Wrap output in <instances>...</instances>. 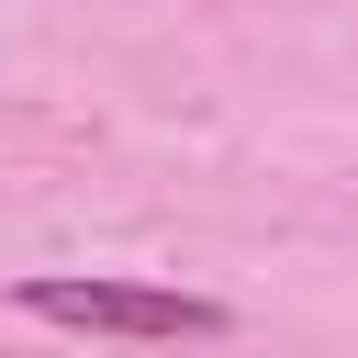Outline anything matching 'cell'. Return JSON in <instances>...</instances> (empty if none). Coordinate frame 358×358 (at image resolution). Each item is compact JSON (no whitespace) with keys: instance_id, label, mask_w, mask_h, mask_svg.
Segmentation results:
<instances>
[{"instance_id":"1","label":"cell","mask_w":358,"mask_h":358,"mask_svg":"<svg viewBox=\"0 0 358 358\" xmlns=\"http://www.w3.org/2000/svg\"><path fill=\"white\" fill-rule=\"evenodd\" d=\"M22 313L78 324V336H224V302H201V291H157V280H78V268L22 280Z\"/></svg>"}]
</instances>
